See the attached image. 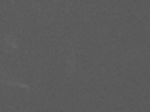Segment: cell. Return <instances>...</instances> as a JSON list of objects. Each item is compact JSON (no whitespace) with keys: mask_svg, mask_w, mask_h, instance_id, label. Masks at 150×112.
Masks as SVG:
<instances>
[{"mask_svg":"<svg viewBox=\"0 0 150 112\" xmlns=\"http://www.w3.org/2000/svg\"><path fill=\"white\" fill-rule=\"evenodd\" d=\"M5 84H8V85H15V87H23V88H26V90H29V88H30L29 85L23 84V82H12V81H5Z\"/></svg>","mask_w":150,"mask_h":112,"instance_id":"6da1fadb","label":"cell"}]
</instances>
